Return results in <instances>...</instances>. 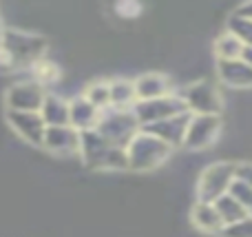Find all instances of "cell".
<instances>
[{
  "instance_id": "cell-29",
  "label": "cell",
  "mask_w": 252,
  "mask_h": 237,
  "mask_svg": "<svg viewBox=\"0 0 252 237\" xmlns=\"http://www.w3.org/2000/svg\"><path fill=\"white\" fill-rule=\"evenodd\" d=\"M2 38H4V27H2V22H0V49H2Z\"/></svg>"
},
{
  "instance_id": "cell-22",
  "label": "cell",
  "mask_w": 252,
  "mask_h": 237,
  "mask_svg": "<svg viewBox=\"0 0 252 237\" xmlns=\"http://www.w3.org/2000/svg\"><path fill=\"white\" fill-rule=\"evenodd\" d=\"M226 29L230 31V34H235L246 47H252V20H244V18L232 13L226 20Z\"/></svg>"
},
{
  "instance_id": "cell-10",
  "label": "cell",
  "mask_w": 252,
  "mask_h": 237,
  "mask_svg": "<svg viewBox=\"0 0 252 237\" xmlns=\"http://www.w3.org/2000/svg\"><path fill=\"white\" fill-rule=\"evenodd\" d=\"M190 120H192V113L188 111V113H179L168 120L151 124V127H144V131L159 137L161 142H166V144L173 146V149H177V146H184V142H186V133H188V127H190Z\"/></svg>"
},
{
  "instance_id": "cell-3",
  "label": "cell",
  "mask_w": 252,
  "mask_h": 237,
  "mask_svg": "<svg viewBox=\"0 0 252 237\" xmlns=\"http://www.w3.org/2000/svg\"><path fill=\"white\" fill-rule=\"evenodd\" d=\"M235 177H237V162L219 160V162L208 164L201 171L199 180H197V202L215 204L219 198H223L230 191Z\"/></svg>"
},
{
  "instance_id": "cell-11",
  "label": "cell",
  "mask_w": 252,
  "mask_h": 237,
  "mask_svg": "<svg viewBox=\"0 0 252 237\" xmlns=\"http://www.w3.org/2000/svg\"><path fill=\"white\" fill-rule=\"evenodd\" d=\"M80 140H82V133L75 127H71V124H64V127H47L42 146L49 149L51 153L73 155V153H80Z\"/></svg>"
},
{
  "instance_id": "cell-18",
  "label": "cell",
  "mask_w": 252,
  "mask_h": 237,
  "mask_svg": "<svg viewBox=\"0 0 252 237\" xmlns=\"http://www.w3.org/2000/svg\"><path fill=\"white\" fill-rule=\"evenodd\" d=\"M213 51H215L217 60H239V58H244L246 44L241 42L235 34H230V31L226 29L223 34H219L217 38H215Z\"/></svg>"
},
{
  "instance_id": "cell-4",
  "label": "cell",
  "mask_w": 252,
  "mask_h": 237,
  "mask_svg": "<svg viewBox=\"0 0 252 237\" xmlns=\"http://www.w3.org/2000/svg\"><path fill=\"white\" fill-rule=\"evenodd\" d=\"M126 151H128V162L133 171H151V169L159 167L170 158L173 146H168L159 137L151 135V133H146L142 129L133 137V142L128 144Z\"/></svg>"
},
{
  "instance_id": "cell-1",
  "label": "cell",
  "mask_w": 252,
  "mask_h": 237,
  "mask_svg": "<svg viewBox=\"0 0 252 237\" xmlns=\"http://www.w3.org/2000/svg\"><path fill=\"white\" fill-rule=\"evenodd\" d=\"M47 51V40L42 35L27 34L20 29H4L0 56L11 67H35Z\"/></svg>"
},
{
  "instance_id": "cell-16",
  "label": "cell",
  "mask_w": 252,
  "mask_h": 237,
  "mask_svg": "<svg viewBox=\"0 0 252 237\" xmlns=\"http://www.w3.org/2000/svg\"><path fill=\"white\" fill-rule=\"evenodd\" d=\"M40 115L44 118L47 127H64V124H71V104L66 98L58 93H47Z\"/></svg>"
},
{
  "instance_id": "cell-19",
  "label": "cell",
  "mask_w": 252,
  "mask_h": 237,
  "mask_svg": "<svg viewBox=\"0 0 252 237\" xmlns=\"http://www.w3.org/2000/svg\"><path fill=\"white\" fill-rule=\"evenodd\" d=\"M135 102H137L135 80H126V78L111 80V106H115V109H133Z\"/></svg>"
},
{
  "instance_id": "cell-23",
  "label": "cell",
  "mask_w": 252,
  "mask_h": 237,
  "mask_svg": "<svg viewBox=\"0 0 252 237\" xmlns=\"http://www.w3.org/2000/svg\"><path fill=\"white\" fill-rule=\"evenodd\" d=\"M100 169H106V171H124V169H130L128 151L120 149V146H113V149L106 153V158H104V162H102Z\"/></svg>"
},
{
  "instance_id": "cell-25",
  "label": "cell",
  "mask_w": 252,
  "mask_h": 237,
  "mask_svg": "<svg viewBox=\"0 0 252 237\" xmlns=\"http://www.w3.org/2000/svg\"><path fill=\"white\" fill-rule=\"evenodd\" d=\"M223 237H252V215H248L246 220L230 224L223 229Z\"/></svg>"
},
{
  "instance_id": "cell-5",
  "label": "cell",
  "mask_w": 252,
  "mask_h": 237,
  "mask_svg": "<svg viewBox=\"0 0 252 237\" xmlns=\"http://www.w3.org/2000/svg\"><path fill=\"white\" fill-rule=\"evenodd\" d=\"M177 93L184 98L192 115H221L226 106L221 91L208 80H195Z\"/></svg>"
},
{
  "instance_id": "cell-20",
  "label": "cell",
  "mask_w": 252,
  "mask_h": 237,
  "mask_svg": "<svg viewBox=\"0 0 252 237\" xmlns=\"http://www.w3.org/2000/svg\"><path fill=\"white\" fill-rule=\"evenodd\" d=\"M215 206H217L219 215H221V220H223V224L226 226L237 224V222H241V220H246L248 215H252L248 208H246L241 202H237L230 193H226L223 198H219L217 202H215Z\"/></svg>"
},
{
  "instance_id": "cell-9",
  "label": "cell",
  "mask_w": 252,
  "mask_h": 237,
  "mask_svg": "<svg viewBox=\"0 0 252 237\" xmlns=\"http://www.w3.org/2000/svg\"><path fill=\"white\" fill-rule=\"evenodd\" d=\"M7 122L25 142H31V144L44 142L47 122L40 115V111H7Z\"/></svg>"
},
{
  "instance_id": "cell-12",
  "label": "cell",
  "mask_w": 252,
  "mask_h": 237,
  "mask_svg": "<svg viewBox=\"0 0 252 237\" xmlns=\"http://www.w3.org/2000/svg\"><path fill=\"white\" fill-rule=\"evenodd\" d=\"M217 78L228 89H252V67L244 58L217 60Z\"/></svg>"
},
{
  "instance_id": "cell-21",
  "label": "cell",
  "mask_w": 252,
  "mask_h": 237,
  "mask_svg": "<svg viewBox=\"0 0 252 237\" xmlns=\"http://www.w3.org/2000/svg\"><path fill=\"white\" fill-rule=\"evenodd\" d=\"M82 96L87 98L91 104H95L100 111L109 109L111 106V82H106V80H95V82H91L84 89Z\"/></svg>"
},
{
  "instance_id": "cell-8",
  "label": "cell",
  "mask_w": 252,
  "mask_h": 237,
  "mask_svg": "<svg viewBox=\"0 0 252 237\" xmlns=\"http://www.w3.org/2000/svg\"><path fill=\"white\" fill-rule=\"evenodd\" d=\"M221 131H223L221 115H192L184 146L188 151H204L219 140Z\"/></svg>"
},
{
  "instance_id": "cell-13",
  "label": "cell",
  "mask_w": 252,
  "mask_h": 237,
  "mask_svg": "<svg viewBox=\"0 0 252 237\" xmlns=\"http://www.w3.org/2000/svg\"><path fill=\"white\" fill-rule=\"evenodd\" d=\"M135 91H137V100H155V98H164L168 93H175L170 89L168 75L159 73V71H148V73L139 75L135 80Z\"/></svg>"
},
{
  "instance_id": "cell-28",
  "label": "cell",
  "mask_w": 252,
  "mask_h": 237,
  "mask_svg": "<svg viewBox=\"0 0 252 237\" xmlns=\"http://www.w3.org/2000/svg\"><path fill=\"white\" fill-rule=\"evenodd\" d=\"M244 60L252 67V47H246V51H244Z\"/></svg>"
},
{
  "instance_id": "cell-17",
  "label": "cell",
  "mask_w": 252,
  "mask_h": 237,
  "mask_svg": "<svg viewBox=\"0 0 252 237\" xmlns=\"http://www.w3.org/2000/svg\"><path fill=\"white\" fill-rule=\"evenodd\" d=\"M190 217H192V224L199 231H206V233H223V229H226L217 206L210 202H197L192 206Z\"/></svg>"
},
{
  "instance_id": "cell-7",
  "label": "cell",
  "mask_w": 252,
  "mask_h": 237,
  "mask_svg": "<svg viewBox=\"0 0 252 237\" xmlns=\"http://www.w3.org/2000/svg\"><path fill=\"white\" fill-rule=\"evenodd\" d=\"M47 98V89L40 80H22L7 89V111H40Z\"/></svg>"
},
{
  "instance_id": "cell-6",
  "label": "cell",
  "mask_w": 252,
  "mask_h": 237,
  "mask_svg": "<svg viewBox=\"0 0 252 237\" xmlns=\"http://www.w3.org/2000/svg\"><path fill=\"white\" fill-rule=\"evenodd\" d=\"M133 113L137 115L139 124L144 129L155 122H161V120L173 118V115L188 113V106L179 93H168V96L155 98V100H137L133 106Z\"/></svg>"
},
{
  "instance_id": "cell-27",
  "label": "cell",
  "mask_w": 252,
  "mask_h": 237,
  "mask_svg": "<svg viewBox=\"0 0 252 237\" xmlns=\"http://www.w3.org/2000/svg\"><path fill=\"white\" fill-rule=\"evenodd\" d=\"M232 13H235V16H239V18H244V20H252V0H250V2L239 4V7H237Z\"/></svg>"
},
{
  "instance_id": "cell-2",
  "label": "cell",
  "mask_w": 252,
  "mask_h": 237,
  "mask_svg": "<svg viewBox=\"0 0 252 237\" xmlns=\"http://www.w3.org/2000/svg\"><path fill=\"white\" fill-rule=\"evenodd\" d=\"M95 131L109 142L111 146H120V149H128L133 137L142 131L137 115L133 109H115L109 106L100 113V122H97Z\"/></svg>"
},
{
  "instance_id": "cell-24",
  "label": "cell",
  "mask_w": 252,
  "mask_h": 237,
  "mask_svg": "<svg viewBox=\"0 0 252 237\" xmlns=\"http://www.w3.org/2000/svg\"><path fill=\"white\" fill-rule=\"evenodd\" d=\"M228 193H230L237 202L244 204V206L252 213V186L250 184H246L244 180L235 177V182H232V186H230V191H228Z\"/></svg>"
},
{
  "instance_id": "cell-14",
  "label": "cell",
  "mask_w": 252,
  "mask_h": 237,
  "mask_svg": "<svg viewBox=\"0 0 252 237\" xmlns=\"http://www.w3.org/2000/svg\"><path fill=\"white\" fill-rule=\"evenodd\" d=\"M69 104H71V127H75L80 133L93 131L97 127L102 111L95 104H91L84 96H75L73 100H69Z\"/></svg>"
},
{
  "instance_id": "cell-15",
  "label": "cell",
  "mask_w": 252,
  "mask_h": 237,
  "mask_svg": "<svg viewBox=\"0 0 252 237\" xmlns=\"http://www.w3.org/2000/svg\"><path fill=\"white\" fill-rule=\"evenodd\" d=\"M113 149L100 133L93 129V131H84L82 133V140H80V155L82 160L93 169H100L102 162H104L106 153Z\"/></svg>"
},
{
  "instance_id": "cell-26",
  "label": "cell",
  "mask_w": 252,
  "mask_h": 237,
  "mask_svg": "<svg viewBox=\"0 0 252 237\" xmlns=\"http://www.w3.org/2000/svg\"><path fill=\"white\" fill-rule=\"evenodd\" d=\"M237 177L252 186V160H239L237 162Z\"/></svg>"
}]
</instances>
